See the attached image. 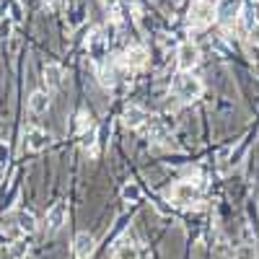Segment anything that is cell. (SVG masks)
I'll return each mask as SVG.
<instances>
[{"instance_id": "cell-11", "label": "cell", "mask_w": 259, "mask_h": 259, "mask_svg": "<svg viewBox=\"0 0 259 259\" xmlns=\"http://www.w3.org/2000/svg\"><path fill=\"white\" fill-rule=\"evenodd\" d=\"M29 109H31L34 114H45V112L50 109V94H47V91H34V94L29 96Z\"/></svg>"}, {"instance_id": "cell-13", "label": "cell", "mask_w": 259, "mask_h": 259, "mask_svg": "<svg viewBox=\"0 0 259 259\" xmlns=\"http://www.w3.org/2000/svg\"><path fill=\"white\" fill-rule=\"evenodd\" d=\"M16 223H18V231H24V233H34L36 228H39V223H36V218H34V212H18L16 215Z\"/></svg>"}, {"instance_id": "cell-18", "label": "cell", "mask_w": 259, "mask_h": 259, "mask_svg": "<svg viewBox=\"0 0 259 259\" xmlns=\"http://www.w3.org/2000/svg\"><path fill=\"white\" fill-rule=\"evenodd\" d=\"M251 36H254V39L259 41V26H254V29H251Z\"/></svg>"}, {"instance_id": "cell-17", "label": "cell", "mask_w": 259, "mask_h": 259, "mask_svg": "<svg viewBox=\"0 0 259 259\" xmlns=\"http://www.w3.org/2000/svg\"><path fill=\"white\" fill-rule=\"evenodd\" d=\"M6 161H8V148L0 145V163H6Z\"/></svg>"}, {"instance_id": "cell-3", "label": "cell", "mask_w": 259, "mask_h": 259, "mask_svg": "<svg viewBox=\"0 0 259 259\" xmlns=\"http://www.w3.org/2000/svg\"><path fill=\"white\" fill-rule=\"evenodd\" d=\"M168 197L174 200L177 205H182V207H192V205L200 202V187L194 182H179V184H174V189L168 192Z\"/></svg>"}, {"instance_id": "cell-15", "label": "cell", "mask_w": 259, "mask_h": 259, "mask_svg": "<svg viewBox=\"0 0 259 259\" xmlns=\"http://www.w3.org/2000/svg\"><path fill=\"white\" fill-rule=\"evenodd\" d=\"M122 200L130 202V205L140 202V187H138V184H124V187H122Z\"/></svg>"}, {"instance_id": "cell-4", "label": "cell", "mask_w": 259, "mask_h": 259, "mask_svg": "<svg viewBox=\"0 0 259 259\" xmlns=\"http://www.w3.org/2000/svg\"><path fill=\"white\" fill-rule=\"evenodd\" d=\"M65 221H68V205H65V202H55V205L47 210V218H45L47 233H50V236L57 233V231L65 226Z\"/></svg>"}, {"instance_id": "cell-8", "label": "cell", "mask_w": 259, "mask_h": 259, "mask_svg": "<svg viewBox=\"0 0 259 259\" xmlns=\"http://www.w3.org/2000/svg\"><path fill=\"white\" fill-rule=\"evenodd\" d=\"M50 145V135L45 133L41 127H31L26 133V148L34 150V153H39V150H45Z\"/></svg>"}, {"instance_id": "cell-1", "label": "cell", "mask_w": 259, "mask_h": 259, "mask_svg": "<svg viewBox=\"0 0 259 259\" xmlns=\"http://www.w3.org/2000/svg\"><path fill=\"white\" fill-rule=\"evenodd\" d=\"M174 94L179 101L184 104H192V101H197L202 96V80L197 75H192V73H182L177 80H174Z\"/></svg>"}, {"instance_id": "cell-16", "label": "cell", "mask_w": 259, "mask_h": 259, "mask_svg": "<svg viewBox=\"0 0 259 259\" xmlns=\"http://www.w3.org/2000/svg\"><path fill=\"white\" fill-rule=\"evenodd\" d=\"M89 127H91V114L89 112H80L78 114V130H80V133H85Z\"/></svg>"}, {"instance_id": "cell-14", "label": "cell", "mask_w": 259, "mask_h": 259, "mask_svg": "<svg viewBox=\"0 0 259 259\" xmlns=\"http://www.w3.org/2000/svg\"><path fill=\"white\" fill-rule=\"evenodd\" d=\"M8 251H11L13 259H24V256L29 254V241H26V239H16V241L11 244Z\"/></svg>"}, {"instance_id": "cell-19", "label": "cell", "mask_w": 259, "mask_h": 259, "mask_svg": "<svg viewBox=\"0 0 259 259\" xmlns=\"http://www.w3.org/2000/svg\"><path fill=\"white\" fill-rule=\"evenodd\" d=\"M104 3H106V6H112V8H114V6L119 3V0H104Z\"/></svg>"}, {"instance_id": "cell-5", "label": "cell", "mask_w": 259, "mask_h": 259, "mask_svg": "<svg viewBox=\"0 0 259 259\" xmlns=\"http://www.w3.org/2000/svg\"><path fill=\"white\" fill-rule=\"evenodd\" d=\"M94 246H96L94 236L89 231H80L75 239H73V254H75V259H89L94 254Z\"/></svg>"}, {"instance_id": "cell-12", "label": "cell", "mask_w": 259, "mask_h": 259, "mask_svg": "<svg viewBox=\"0 0 259 259\" xmlns=\"http://www.w3.org/2000/svg\"><path fill=\"white\" fill-rule=\"evenodd\" d=\"M60 83H62V68H60V65H47V68H45V85H47V91L60 89Z\"/></svg>"}, {"instance_id": "cell-10", "label": "cell", "mask_w": 259, "mask_h": 259, "mask_svg": "<svg viewBox=\"0 0 259 259\" xmlns=\"http://www.w3.org/2000/svg\"><path fill=\"white\" fill-rule=\"evenodd\" d=\"M148 122V114H145V109L143 106H127L124 109V124L130 127V130H140L143 124Z\"/></svg>"}, {"instance_id": "cell-9", "label": "cell", "mask_w": 259, "mask_h": 259, "mask_svg": "<svg viewBox=\"0 0 259 259\" xmlns=\"http://www.w3.org/2000/svg\"><path fill=\"white\" fill-rule=\"evenodd\" d=\"M114 259H138V244L130 239V236H124V239H119L114 244V251H112Z\"/></svg>"}, {"instance_id": "cell-7", "label": "cell", "mask_w": 259, "mask_h": 259, "mask_svg": "<svg viewBox=\"0 0 259 259\" xmlns=\"http://www.w3.org/2000/svg\"><path fill=\"white\" fill-rule=\"evenodd\" d=\"M148 62V50L145 47H127L124 55H122V65L130 70H135V68H143V65Z\"/></svg>"}, {"instance_id": "cell-2", "label": "cell", "mask_w": 259, "mask_h": 259, "mask_svg": "<svg viewBox=\"0 0 259 259\" xmlns=\"http://www.w3.org/2000/svg\"><path fill=\"white\" fill-rule=\"evenodd\" d=\"M215 21V6L207 0H192L189 6V26L192 29H205Z\"/></svg>"}, {"instance_id": "cell-6", "label": "cell", "mask_w": 259, "mask_h": 259, "mask_svg": "<svg viewBox=\"0 0 259 259\" xmlns=\"http://www.w3.org/2000/svg\"><path fill=\"white\" fill-rule=\"evenodd\" d=\"M197 62H200V50H197V45L187 41V45L179 47V68H182L184 73H189Z\"/></svg>"}]
</instances>
